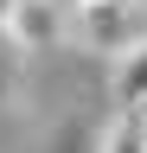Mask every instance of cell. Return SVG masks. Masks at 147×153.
Masks as SVG:
<instances>
[{
    "mask_svg": "<svg viewBox=\"0 0 147 153\" xmlns=\"http://www.w3.org/2000/svg\"><path fill=\"white\" fill-rule=\"evenodd\" d=\"M115 96H122V108H147V45L115 57Z\"/></svg>",
    "mask_w": 147,
    "mask_h": 153,
    "instance_id": "cell-4",
    "label": "cell"
},
{
    "mask_svg": "<svg viewBox=\"0 0 147 153\" xmlns=\"http://www.w3.org/2000/svg\"><path fill=\"white\" fill-rule=\"evenodd\" d=\"M70 38L115 64L147 45V0H70Z\"/></svg>",
    "mask_w": 147,
    "mask_h": 153,
    "instance_id": "cell-1",
    "label": "cell"
},
{
    "mask_svg": "<svg viewBox=\"0 0 147 153\" xmlns=\"http://www.w3.org/2000/svg\"><path fill=\"white\" fill-rule=\"evenodd\" d=\"M7 13H13V0H0V26H7Z\"/></svg>",
    "mask_w": 147,
    "mask_h": 153,
    "instance_id": "cell-5",
    "label": "cell"
},
{
    "mask_svg": "<svg viewBox=\"0 0 147 153\" xmlns=\"http://www.w3.org/2000/svg\"><path fill=\"white\" fill-rule=\"evenodd\" d=\"M96 153H147V115L141 108H122V121L96 134Z\"/></svg>",
    "mask_w": 147,
    "mask_h": 153,
    "instance_id": "cell-3",
    "label": "cell"
},
{
    "mask_svg": "<svg viewBox=\"0 0 147 153\" xmlns=\"http://www.w3.org/2000/svg\"><path fill=\"white\" fill-rule=\"evenodd\" d=\"M0 32H7L19 51H45V45H58L70 32V7L64 0H13V13H7Z\"/></svg>",
    "mask_w": 147,
    "mask_h": 153,
    "instance_id": "cell-2",
    "label": "cell"
}]
</instances>
